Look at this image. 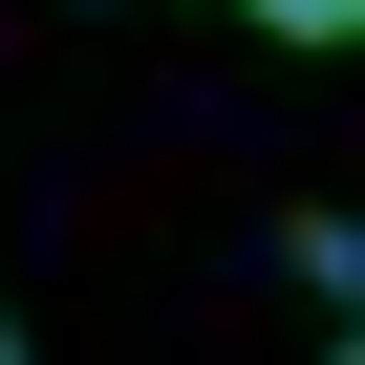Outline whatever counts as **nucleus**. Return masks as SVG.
Wrapping results in <instances>:
<instances>
[{"mask_svg": "<svg viewBox=\"0 0 365 365\" xmlns=\"http://www.w3.org/2000/svg\"><path fill=\"white\" fill-rule=\"evenodd\" d=\"M301 279H322V301L365 322V215H301Z\"/></svg>", "mask_w": 365, "mask_h": 365, "instance_id": "f257e3e1", "label": "nucleus"}, {"mask_svg": "<svg viewBox=\"0 0 365 365\" xmlns=\"http://www.w3.org/2000/svg\"><path fill=\"white\" fill-rule=\"evenodd\" d=\"M237 22H279V43H365V0H237Z\"/></svg>", "mask_w": 365, "mask_h": 365, "instance_id": "f03ea898", "label": "nucleus"}, {"mask_svg": "<svg viewBox=\"0 0 365 365\" xmlns=\"http://www.w3.org/2000/svg\"><path fill=\"white\" fill-rule=\"evenodd\" d=\"M322 365H365V322H344V344H322Z\"/></svg>", "mask_w": 365, "mask_h": 365, "instance_id": "7ed1b4c3", "label": "nucleus"}, {"mask_svg": "<svg viewBox=\"0 0 365 365\" xmlns=\"http://www.w3.org/2000/svg\"><path fill=\"white\" fill-rule=\"evenodd\" d=\"M0 365H22V322H0Z\"/></svg>", "mask_w": 365, "mask_h": 365, "instance_id": "20e7f679", "label": "nucleus"}]
</instances>
